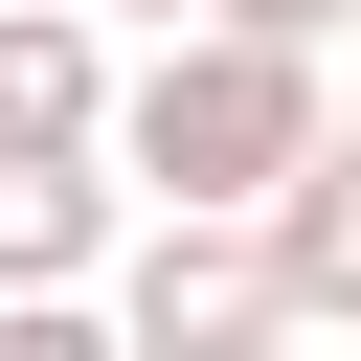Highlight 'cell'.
Segmentation results:
<instances>
[{"mask_svg": "<svg viewBox=\"0 0 361 361\" xmlns=\"http://www.w3.org/2000/svg\"><path fill=\"white\" fill-rule=\"evenodd\" d=\"M316 113H338V45H271V23H158V68L90 113V158H113L135 203H248V180H293V158H316Z\"/></svg>", "mask_w": 361, "mask_h": 361, "instance_id": "obj_1", "label": "cell"}, {"mask_svg": "<svg viewBox=\"0 0 361 361\" xmlns=\"http://www.w3.org/2000/svg\"><path fill=\"white\" fill-rule=\"evenodd\" d=\"M113 338H135V361H226V338H293V293H271L248 203H158V248L113 271Z\"/></svg>", "mask_w": 361, "mask_h": 361, "instance_id": "obj_2", "label": "cell"}, {"mask_svg": "<svg viewBox=\"0 0 361 361\" xmlns=\"http://www.w3.org/2000/svg\"><path fill=\"white\" fill-rule=\"evenodd\" d=\"M90 113H113L90 0H0V135H23V158H90Z\"/></svg>", "mask_w": 361, "mask_h": 361, "instance_id": "obj_3", "label": "cell"}, {"mask_svg": "<svg viewBox=\"0 0 361 361\" xmlns=\"http://www.w3.org/2000/svg\"><path fill=\"white\" fill-rule=\"evenodd\" d=\"M113 271V158H23L0 135V293H90Z\"/></svg>", "mask_w": 361, "mask_h": 361, "instance_id": "obj_4", "label": "cell"}, {"mask_svg": "<svg viewBox=\"0 0 361 361\" xmlns=\"http://www.w3.org/2000/svg\"><path fill=\"white\" fill-rule=\"evenodd\" d=\"M203 23H271V45H338L361 0H203Z\"/></svg>", "mask_w": 361, "mask_h": 361, "instance_id": "obj_5", "label": "cell"}, {"mask_svg": "<svg viewBox=\"0 0 361 361\" xmlns=\"http://www.w3.org/2000/svg\"><path fill=\"white\" fill-rule=\"evenodd\" d=\"M316 316H338V338H361V226H338V293H316Z\"/></svg>", "mask_w": 361, "mask_h": 361, "instance_id": "obj_6", "label": "cell"}, {"mask_svg": "<svg viewBox=\"0 0 361 361\" xmlns=\"http://www.w3.org/2000/svg\"><path fill=\"white\" fill-rule=\"evenodd\" d=\"M90 23H203V0H90Z\"/></svg>", "mask_w": 361, "mask_h": 361, "instance_id": "obj_7", "label": "cell"}, {"mask_svg": "<svg viewBox=\"0 0 361 361\" xmlns=\"http://www.w3.org/2000/svg\"><path fill=\"white\" fill-rule=\"evenodd\" d=\"M338 45H361V23H338ZM338 158H361V90H338Z\"/></svg>", "mask_w": 361, "mask_h": 361, "instance_id": "obj_8", "label": "cell"}]
</instances>
